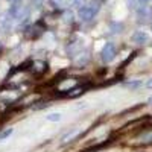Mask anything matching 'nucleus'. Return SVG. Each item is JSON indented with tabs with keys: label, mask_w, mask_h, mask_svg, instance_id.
Instances as JSON below:
<instances>
[{
	"label": "nucleus",
	"mask_w": 152,
	"mask_h": 152,
	"mask_svg": "<svg viewBox=\"0 0 152 152\" xmlns=\"http://www.w3.org/2000/svg\"><path fill=\"white\" fill-rule=\"evenodd\" d=\"M100 58H102L104 62H111L114 58H116V46L113 43H107L100 52Z\"/></svg>",
	"instance_id": "nucleus-1"
},
{
	"label": "nucleus",
	"mask_w": 152,
	"mask_h": 152,
	"mask_svg": "<svg viewBox=\"0 0 152 152\" xmlns=\"http://www.w3.org/2000/svg\"><path fill=\"white\" fill-rule=\"evenodd\" d=\"M78 15H79V18L82 20V21H90L96 14H94V12L90 9V8H88L87 5L85 6H82V8H79V11H78Z\"/></svg>",
	"instance_id": "nucleus-2"
},
{
	"label": "nucleus",
	"mask_w": 152,
	"mask_h": 152,
	"mask_svg": "<svg viewBox=\"0 0 152 152\" xmlns=\"http://www.w3.org/2000/svg\"><path fill=\"white\" fill-rule=\"evenodd\" d=\"M138 18H140V21L152 20V9L149 6H143L140 11H138Z\"/></svg>",
	"instance_id": "nucleus-3"
},
{
	"label": "nucleus",
	"mask_w": 152,
	"mask_h": 152,
	"mask_svg": "<svg viewBox=\"0 0 152 152\" xmlns=\"http://www.w3.org/2000/svg\"><path fill=\"white\" fill-rule=\"evenodd\" d=\"M131 38H132V41H134V43H137V44H143V43L148 41V34H145V32H142V31H138V32H135Z\"/></svg>",
	"instance_id": "nucleus-4"
},
{
	"label": "nucleus",
	"mask_w": 152,
	"mask_h": 152,
	"mask_svg": "<svg viewBox=\"0 0 152 152\" xmlns=\"http://www.w3.org/2000/svg\"><path fill=\"white\" fill-rule=\"evenodd\" d=\"M79 134V131L78 129H73V131H70V132H67L64 137H62L61 138V143H67V142H70V140H73V138L76 137V135H78Z\"/></svg>",
	"instance_id": "nucleus-5"
},
{
	"label": "nucleus",
	"mask_w": 152,
	"mask_h": 152,
	"mask_svg": "<svg viewBox=\"0 0 152 152\" xmlns=\"http://www.w3.org/2000/svg\"><path fill=\"white\" fill-rule=\"evenodd\" d=\"M142 85H143L142 81H129V82H125L123 84V87L129 88V90H137V88H140Z\"/></svg>",
	"instance_id": "nucleus-6"
},
{
	"label": "nucleus",
	"mask_w": 152,
	"mask_h": 152,
	"mask_svg": "<svg viewBox=\"0 0 152 152\" xmlns=\"http://www.w3.org/2000/svg\"><path fill=\"white\" fill-rule=\"evenodd\" d=\"M46 119L49 122H58L61 120V113H50L49 116H46Z\"/></svg>",
	"instance_id": "nucleus-7"
},
{
	"label": "nucleus",
	"mask_w": 152,
	"mask_h": 152,
	"mask_svg": "<svg viewBox=\"0 0 152 152\" xmlns=\"http://www.w3.org/2000/svg\"><path fill=\"white\" fill-rule=\"evenodd\" d=\"M12 131H14L12 128H8V129H5L2 134H0V140H5V138H8V137L12 134Z\"/></svg>",
	"instance_id": "nucleus-8"
},
{
	"label": "nucleus",
	"mask_w": 152,
	"mask_h": 152,
	"mask_svg": "<svg viewBox=\"0 0 152 152\" xmlns=\"http://www.w3.org/2000/svg\"><path fill=\"white\" fill-rule=\"evenodd\" d=\"M122 29H123L122 23H114V24H113V32H114V34H119V32H122Z\"/></svg>",
	"instance_id": "nucleus-9"
},
{
	"label": "nucleus",
	"mask_w": 152,
	"mask_h": 152,
	"mask_svg": "<svg viewBox=\"0 0 152 152\" xmlns=\"http://www.w3.org/2000/svg\"><path fill=\"white\" fill-rule=\"evenodd\" d=\"M81 93H82V88L78 87V88H75V90H72V93H69V96L70 97H75V96H79Z\"/></svg>",
	"instance_id": "nucleus-10"
},
{
	"label": "nucleus",
	"mask_w": 152,
	"mask_h": 152,
	"mask_svg": "<svg viewBox=\"0 0 152 152\" xmlns=\"http://www.w3.org/2000/svg\"><path fill=\"white\" fill-rule=\"evenodd\" d=\"M43 2H44V0H32V5H34L35 8H40V6L43 5Z\"/></svg>",
	"instance_id": "nucleus-11"
},
{
	"label": "nucleus",
	"mask_w": 152,
	"mask_h": 152,
	"mask_svg": "<svg viewBox=\"0 0 152 152\" xmlns=\"http://www.w3.org/2000/svg\"><path fill=\"white\" fill-rule=\"evenodd\" d=\"M146 87H148V88H152V79H149V81L146 82Z\"/></svg>",
	"instance_id": "nucleus-12"
},
{
	"label": "nucleus",
	"mask_w": 152,
	"mask_h": 152,
	"mask_svg": "<svg viewBox=\"0 0 152 152\" xmlns=\"http://www.w3.org/2000/svg\"><path fill=\"white\" fill-rule=\"evenodd\" d=\"M138 2H140V3L145 6V5H148V2H149V0H138Z\"/></svg>",
	"instance_id": "nucleus-13"
},
{
	"label": "nucleus",
	"mask_w": 152,
	"mask_h": 152,
	"mask_svg": "<svg viewBox=\"0 0 152 152\" xmlns=\"http://www.w3.org/2000/svg\"><path fill=\"white\" fill-rule=\"evenodd\" d=\"M8 2H12V3H18L20 0H8Z\"/></svg>",
	"instance_id": "nucleus-14"
},
{
	"label": "nucleus",
	"mask_w": 152,
	"mask_h": 152,
	"mask_svg": "<svg viewBox=\"0 0 152 152\" xmlns=\"http://www.w3.org/2000/svg\"><path fill=\"white\" fill-rule=\"evenodd\" d=\"M148 104H149V105H152V96L149 97V100H148Z\"/></svg>",
	"instance_id": "nucleus-15"
},
{
	"label": "nucleus",
	"mask_w": 152,
	"mask_h": 152,
	"mask_svg": "<svg viewBox=\"0 0 152 152\" xmlns=\"http://www.w3.org/2000/svg\"><path fill=\"white\" fill-rule=\"evenodd\" d=\"M75 2H76V3H79V2H81V0H75Z\"/></svg>",
	"instance_id": "nucleus-16"
}]
</instances>
